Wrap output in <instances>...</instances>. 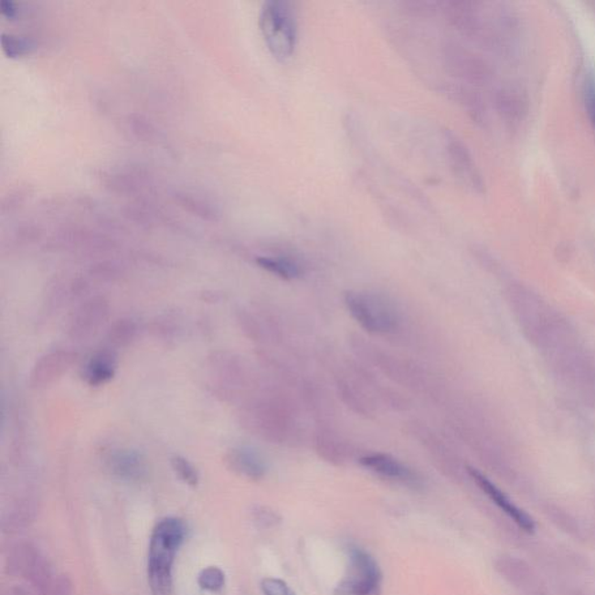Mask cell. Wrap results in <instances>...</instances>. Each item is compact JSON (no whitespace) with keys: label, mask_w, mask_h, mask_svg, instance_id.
<instances>
[{"label":"cell","mask_w":595,"mask_h":595,"mask_svg":"<svg viewBox=\"0 0 595 595\" xmlns=\"http://www.w3.org/2000/svg\"><path fill=\"white\" fill-rule=\"evenodd\" d=\"M469 473L478 487H481L483 494L489 496L492 502L502 509L503 512L506 513L517 526L525 529L526 532H534L535 524L532 517L517 507L516 505H514L508 496L499 487H496L489 478H486L478 470L473 468L469 469Z\"/></svg>","instance_id":"8"},{"label":"cell","mask_w":595,"mask_h":595,"mask_svg":"<svg viewBox=\"0 0 595 595\" xmlns=\"http://www.w3.org/2000/svg\"><path fill=\"white\" fill-rule=\"evenodd\" d=\"M76 361V354L70 351L58 350L45 355L38 359L31 375L34 388H45L57 382L66 374Z\"/></svg>","instance_id":"6"},{"label":"cell","mask_w":595,"mask_h":595,"mask_svg":"<svg viewBox=\"0 0 595 595\" xmlns=\"http://www.w3.org/2000/svg\"><path fill=\"white\" fill-rule=\"evenodd\" d=\"M345 306L354 320L371 334L395 331L398 315L391 303L378 294L350 291L345 294Z\"/></svg>","instance_id":"3"},{"label":"cell","mask_w":595,"mask_h":595,"mask_svg":"<svg viewBox=\"0 0 595 595\" xmlns=\"http://www.w3.org/2000/svg\"><path fill=\"white\" fill-rule=\"evenodd\" d=\"M2 46L8 57L18 58L31 53L36 44L32 38L16 36V34L3 33Z\"/></svg>","instance_id":"13"},{"label":"cell","mask_w":595,"mask_h":595,"mask_svg":"<svg viewBox=\"0 0 595 595\" xmlns=\"http://www.w3.org/2000/svg\"><path fill=\"white\" fill-rule=\"evenodd\" d=\"M260 27L273 57L280 61L292 57L297 44V23L289 3H265L260 10Z\"/></svg>","instance_id":"2"},{"label":"cell","mask_w":595,"mask_h":595,"mask_svg":"<svg viewBox=\"0 0 595 595\" xmlns=\"http://www.w3.org/2000/svg\"><path fill=\"white\" fill-rule=\"evenodd\" d=\"M186 537V526L166 517L154 528L148 550V583L154 595H169L174 585L175 554Z\"/></svg>","instance_id":"1"},{"label":"cell","mask_w":595,"mask_h":595,"mask_svg":"<svg viewBox=\"0 0 595 595\" xmlns=\"http://www.w3.org/2000/svg\"><path fill=\"white\" fill-rule=\"evenodd\" d=\"M260 589L264 595H297L288 583L280 578H264Z\"/></svg>","instance_id":"17"},{"label":"cell","mask_w":595,"mask_h":595,"mask_svg":"<svg viewBox=\"0 0 595 595\" xmlns=\"http://www.w3.org/2000/svg\"><path fill=\"white\" fill-rule=\"evenodd\" d=\"M109 314V303L97 297L85 302L71 320L70 334L74 339H87L100 328Z\"/></svg>","instance_id":"7"},{"label":"cell","mask_w":595,"mask_h":595,"mask_svg":"<svg viewBox=\"0 0 595 595\" xmlns=\"http://www.w3.org/2000/svg\"><path fill=\"white\" fill-rule=\"evenodd\" d=\"M255 520L259 524H262L265 526H269L273 524V521L276 520L275 514L269 512L267 508H257L254 512Z\"/></svg>","instance_id":"19"},{"label":"cell","mask_w":595,"mask_h":595,"mask_svg":"<svg viewBox=\"0 0 595 595\" xmlns=\"http://www.w3.org/2000/svg\"><path fill=\"white\" fill-rule=\"evenodd\" d=\"M584 96L589 117L595 128V79H593V77H590V79L586 80Z\"/></svg>","instance_id":"18"},{"label":"cell","mask_w":595,"mask_h":595,"mask_svg":"<svg viewBox=\"0 0 595 595\" xmlns=\"http://www.w3.org/2000/svg\"><path fill=\"white\" fill-rule=\"evenodd\" d=\"M171 466L179 478L188 486L196 487L199 483V474L194 465L182 456H175L171 460Z\"/></svg>","instance_id":"16"},{"label":"cell","mask_w":595,"mask_h":595,"mask_svg":"<svg viewBox=\"0 0 595 595\" xmlns=\"http://www.w3.org/2000/svg\"><path fill=\"white\" fill-rule=\"evenodd\" d=\"M110 465L115 476L126 479V481H139L147 471L143 458L134 452L115 453Z\"/></svg>","instance_id":"11"},{"label":"cell","mask_w":595,"mask_h":595,"mask_svg":"<svg viewBox=\"0 0 595 595\" xmlns=\"http://www.w3.org/2000/svg\"><path fill=\"white\" fill-rule=\"evenodd\" d=\"M0 11L7 18H15L16 13H18L16 4L11 2V0H2V3H0Z\"/></svg>","instance_id":"20"},{"label":"cell","mask_w":595,"mask_h":595,"mask_svg":"<svg viewBox=\"0 0 595 595\" xmlns=\"http://www.w3.org/2000/svg\"><path fill=\"white\" fill-rule=\"evenodd\" d=\"M257 263L260 268L282 278V280H295L302 275L301 267L292 260L285 259V257H260L257 259Z\"/></svg>","instance_id":"12"},{"label":"cell","mask_w":595,"mask_h":595,"mask_svg":"<svg viewBox=\"0 0 595 595\" xmlns=\"http://www.w3.org/2000/svg\"><path fill=\"white\" fill-rule=\"evenodd\" d=\"M229 468L241 476L259 481L267 473V464L259 452L250 448H237L227 456Z\"/></svg>","instance_id":"9"},{"label":"cell","mask_w":595,"mask_h":595,"mask_svg":"<svg viewBox=\"0 0 595 595\" xmlns=\"http://www.w3.org/2000/svg\"><path fill=\"white\" fill-rule=\"evenodd\" d=\"M359 463L377 476L388 479V481L409 486L419 485V478L412 469L387 453H371V455L362 457Z\"/></svg>","instance_id":"5"},{"label":"cell","mask_w":595,"mask_h":595,"mask_svg":"<svg viewBox=\"0 0 595 595\" xmlns=\"http://www.w3.org/2000/svg\"><path fill=\"white\" fill-rule=\"evenodd\" d=\"M115 367H117L115 355L111 351H101L89 362L84 372L85 379L92 387H100L113 378Z\"/></svg>","instance_id":"10"},{"label":"cell","mask_w":595,"mask_h":595,"mask_svg":"<svg viewBox=\"0 0 595 595\" xmlns=\"http://www.w3.org/2000/svg\"><path fill=\"white\" fill-rule=\"evenodd\" d=\"M345 575L336 586L335 595H380L383 573L369 552L350 547Z\"/></svg>","instance_id":"4"},{"label":"cell","mask_w":595,"mask_h":595,"mask_svg":"<svg viewBox=\"0 0 595 595\" xmlns=\"http://www.w3.org/2000/svg\"><path fill=\"white\" fill-rule=\"evenodd\" d=\"M197 581H198L201 590H207V592H219L226 584V576L221 568L208 567L200 571Z\"/></svg>","instance_id":"14"},{"label":"cell","mask_w":595,"mask_h":595,"mask_svg":"<svg viewBox=\"0 0 595 595\" xmlns=\"http://www.w3.org/2000/svg\"><path fill=\"white\" fill-rule=\"evenodd\" d=\"M136 324L132 320H119L111 328L110 341L115 345H126L134 339Z\"/></svg>","instance_id":"15"}]
</instances>
